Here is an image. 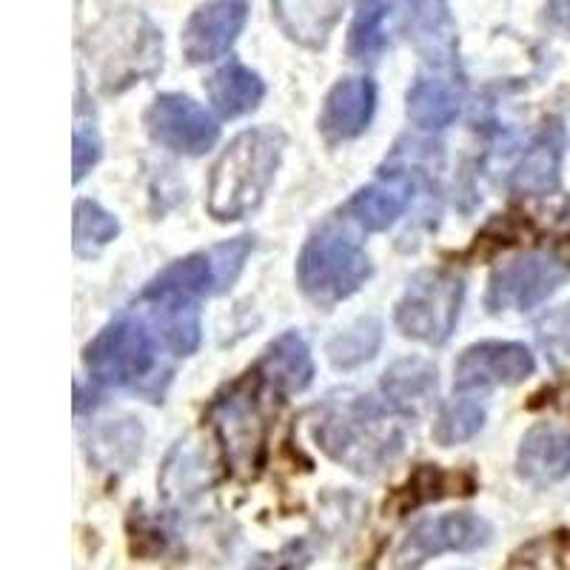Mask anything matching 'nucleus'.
<instances>
[{
    "label": "nucleus",
    "instance_id": "f3484780",
    "mask_svg": "<svg viewBox=\"0 0 570 570\" xmlns=\"http://www.w3.org/2000/svg\"><path fill=\"white\" fill-rule=\"evenodd\" d=\"M345 0H274L279 29L308 49H320L337 27Z\"/></svg>",
    "mask_w": 570,
    "mask_h": 570
},
{
    "label": "nucleus",
    "instance_id": "1a4fd4ad",
    "mask_svg": "<svg viewBox=\"0 0 570 570\" xmlns=\"http://www.w3.org/2000/svg\"><path fill=\"white\" fill-rule=\"evenodd\" d=\"M146 126L160 146L188 157L206 155L220 137V126L214 124V117L188 95H175V91L160 95L149 106Z\"/></svg>",
    "mask_w": 570,
    "mask_h": 570
},
{
    "label": "nucleus",
    "instance_id": "393cba45",
    "mask_svg": "<svg viewBox=\"0 0 570 570\" xmlns=\"http://www.w3.org/2000/svg\"><path fill=\"white\" fill-rule=\"evenodd\" d=\"M380 340H383V325L376 320H360L351 328H345L343 334L328 343V356L331 363L337 368H354V365H363L365 360L376 354L380 348Z\"/></svg>",
    "mask_w": 570,
    "mask_h": 570
},
{
    "label": "nucleus",
    "instance_id": "ddd939ff",
    "mask_svg": "<svg viewBox=\"0 0 570 570\" xmlns=\"http://www.w3.org/2000/svg\"><path fill=\"white\" fill-rule=\"evenodd\" d=\"M376 109V86L368 78L340 80L325 98L323 115H320V131L325 140L343 142L363 135L368 129Z\"/></svg>",
    "mask_w": 570,
    "mask_h": 570
},
{
    "label": "nucleus",
    "instance_id": "4be33fe9",
    "mask_svg": "<svg viewBox=\"0 0 570 570\" xmlns=\"http://www.w3.org/2000/svg\"><path fill=\"white\" fill-rule=\"evenodd\" d=\"M385 20H389L385 0H356V12L348 32V55L356 63H371L383 55V49L389 46Z\"/></svg>",
    "mask_w": 570,
    "mask_h": 570
},
{
    "label": "nucleus",
    "instance_id": "412c9836",
    "mask_svg": "<svg viewBox=\"0 0 570 570\" xmlns=\"http://www.w3.org/2000/svg\"><path fill=\"white\" fill-rule=\"evenodd\" d=\"M460 115V95L448 80L420 78L409 89V117L420 129H445Z\"/></svg>",
    "mask_w": 570,
    "mask_h": 570
},
{
    "label": "nucleus",
    "instance_id": "f257e3e1",
    "mask_svg": "<svg viewBox=\"0 0 570 570\" xmlns=\"http://www.w3.org/2000/svg\"><path fill=\"white\" fill-rule=\"evenodd\" d=\"M394 414L368 396H340L317 416L314 436L331 460L356 473H374L402 451V428Z\"/></svg>",
    "mask_w": 570,
    "mask_h": 570
},
{
    "label": "nucleus",
    "instance_id": "f03ea898",
    "mask_svg": "<svg viewBox=\"0 0 570 570\" xmlns=\"http://www.w3.org/2000/svg\"><path fill=\"white\" fill-rule=\"evenodd\" d=\"M285 151V135L274 126L248 129L228 142L208 180V212L214 220H243L263 203Z\"/></svg>",
    "mask_w": 570,
    "mask_h": 570
},
{
    "label": "nucleus",
    "instance_id": "423d86ee",
    "mask_svg": "<svg viewBox=\"0 0 570 570\" xmlns=\"http://www.w3.org/2000/svg\"><path fill=\"white\" fill-rule=\"evenodd\" d=\"M212 422L220 434L226 448L228 465L237 473H254L263 454V440H266V420L259 411L257 383L243 380L232 385L226 394H220L212 405Z\"/></svg>",
    "mask_w": 570,
    "mask_h": 570
},
{
    "label": "nucleus",
    "instance_id": "c85d7f7f",
    "mask_svg": "<svg viewBox=\"0 0 570 570\" xmlns=\"http://www.w3.org/2000/svg\"><path fill=\"white\" fill-rule=\"evenodd\" d=\"M544 20H548V27L559 29V32H570V0H548Z\"/></svg>",
    "mask_w": 570,
    "mask_h": 570
},
{
    "label": "nucleus",
    "instance_id": "6e6552de",
    "mask_svg": "<svg viewBox=\"0 0 570 570\" xmlns=\"http://www.w3.org/2000/svg\"><path fill=\"white\" fill-rule=\"evenodd\" d=\"M493 528L476 513H442L416 522L396 548V570H416L440 553H471L491 542Z\"/></svg>",
    "mask_w": 570,
    "mask_h": 570
},
{
    "label": "nucleus",
    "instance_id": "9b49d317",
    "mask_svg": "<svg viewBox=\"0 0 570 570\" xmlns=\"http://www.w3.org/2000/svg\"><path fill=\"white\" fill-rule=\"evenodd\" d=\"M246 0H212L188 18L183 29V55L188 63H212L237 43L246 29Z\"/></svg>",
    "mask_w": 570,
    "mask_h": 570
},
{
    "label": "nucleus",
    "instance_id": "a211bd4d",
    "mask_svg": "<svg viewBox=\"0 0 570 570\" xmlns=\"http://www.w3.org/2000/svg\"><path fill=\"white\" fill-rule=\"evenodd\" d=\"M383 394L389 400L391 411L402 416L420 414L431 405L436 394V368L428 360H402L391 365L383 376Z\"/></svg>",
    "mask_w": 570,
    "mask_h": 570
},
{
    "label": "nucleus",
    "instance_id": "4468645a",
    "mask_svg": "<svg viewBox=\"0 0 570 570\" xmlns=\"http://www.w3.org/2000/svg\"><path fill=\"white\" fill-rule=\"evenodd\" d=\"M519 476L531 485L544 488L564 480L570 473V431L568 428L544 425L531 428L519 445L517 456Z\"/></svg>",
    "mask_w": 570,
    "mask_h": 570
},
{
    "label": "nucleus",
    "instance_id": "bb28decb",
    "mask_svg": "<svg viewBox=\"0 0 570 570\" xmlns=\"http://www.w3.org/2000/svg\"><path fill=\"white\" fill-rule=\"evenodd\" d=\"M537 340L551 365L562 368L570 363V308H553L537 320Z\"/></svg>",
    "mask_w": 570,
    "mask_h": 570
},
{
    "label": "nucleus",
    "instance_id": "cd10ccee",
    "mask_svg": "<svg viewBox=\"0 0 570 570\" xmlns=\"http://www.w3.org/2000/svg\"><path fill=\"white\" fill-rule=\"evenodd\" d=\"M104 155V146H100V137L95 135V129H83V124H78L75 129V140H71V169H75V183L83 180L91 171V166L100 160Z\"/></svg>",
    "mask_w": 570,
    "mask_h": 570
},
{
    "label": "nucleus",
    "instance_id": "20e7f679",
    "mask_svg": "<svg viewBox=\"0 0 570 570\" xmlns=\"http://www.w3.org/2000/svg\"><path fill=\"white\" fill-rule=\"evenodd\" d=\"M371 277L365 248L337 226H325L305 243L297 263V279L305 297L320 305H334L360 292Z\"/></svg>",
    "mask_w": 570,
    "mask_h": 570
},
{
    "label": "nucleus",
    "instance_id": "5701e85b",
    "mask_svg": "<svg viewBox=\"0 0 570 570\" xmlns=\"http://www.w3.org/2000/svg\"><path fill=\"white\" fill-rule=\"evenodd\" d=\"M140 440L142 431L140 425H135L131 420L120 422H106L100 425L89 440V454L95 456V462L109 471H120V468L131 465L135 456L140 454Z\"/></svg>",
    "mask_w": 570,
    "mask_h": 570
},
{
    "label": "nucleus",
    "instance_id": "aec40b11",
    "mask_svg": "<svg viewBox=\"0 0 570 570\" xmlns=\"http://www.w3.org/2000/svg\"><path fill=\"white\" fill-rule=\"evenodd\" d=\"M208 98L217 115L232 120L257 109L259 100L266 98V83L243 63H228L208 78Z\"/></svg>",
    "mask_w": 570,
    "mask_h": 570
},
{
    "label": "nucleus",
    "instance_id": "0eeeda50",
    "mask_svg": "<svg viewBox=\"0 0 570 570\" xmlns=\"http://www.w3.org/2000/svg\"><path fill=\"white\" fill-rule=\"evenodd\" d=\"M570 277V266L562 257L548 252H531L499 266L488 283V308L491 312H528L542 299L551 297Z\"/></svg>",
    "mask_w": 570,
    "mask_h": 570
},
{
    "label": "nucleus",
    "instance_id": "6ab92c4d",
    "mask_svg": "<svg viewBox=\"0 0 570 570\" xmlns=\"http://www.w3.org/2000/svg\"><path fill=\"white\" fill-rule=\"evenodd\" d=\"M259 374L266 376L268 383L283 391V394L305 391L312 385L314 376L312 351H308L299 334L288 331V334H283V337L268 345L266 354H263V363H259Z\"/></svg>",
    "mask_w": 570,
    "mask_h": 570
},
{
    "label": "nucleus",
    "instance_id": "7ed1b4c3",
    "mask_svg": "<svg viewBox=\"0 0 570 570\" xmlns=\"http://www.w3.org/2000/svg\"><path fill=\"white\" fill-rule=\"evenodd\" d=\"M142 317H120L100 331L86 348V365L95 380L115 389H131L160 402L171 368L163 365V340Z\"/></svg>",
    "mask_w": 570,
    "mask_h": 570
},
{
    "label": "nucleus",
    "instance_id": "f8f14e48",
    "mask_svg": "<svg viewBox=\"0 0 570 570\" xmlns=\"http://www.w3.org/2000/svg\"><path fill=\"white\" fill-rule=\"evenodd\" d=\"M140 317L175 356L195 354L200 345V308L195 297L149 285L140 297Z\"/></svg>",
    "mask_w": 570,
    "mask_h": 570
},
{
    "label": "nucleus",
    "instance_id": "b1692460",
    "mask_svg": "<svg viewBox=\"0 0 570 570\" xmlns=\"http://www.w3.org/2000/svg\"><path fill=\"white\" fill-rule=\"evenodd\" d=\"M117 232H120L117 220L106 212V208H100L98 203H91V200L75 203L71 237H75V252H78L80 257L98 254L100 248H106L111 240H115Z\"/></svg>",
    "mask_w": 570,
    "mask_h": 570
},
{
    "label": "nucleus",
    "instance_id": "39448f33",
    "mask_svg": "<svg viewBox=\"0 0 570 570\" xmlns=\"http://www.w3.org/2000/svg\"><path fill=\"white\" fill-rule=\"evenodd\" d=\"M465 283L454 272H420L396 303V328L411 340L442 345L454 334L460 320Z\"/></svg>",
    "mask_w": 570,
    "mask_h": 570
},
{
    "label": "nucleus",
    "instance_id": "dca6fc26",
    "mask_svg": "<svg viewBox=\"0 0 570 570\" xmlns=\"http://www.w3.org/2000/svg\"><path fill=\"white\" fill-rule=\"evenodd\" d=\"M414 200V183L405 175H385L383 180L360 188L345 206V214L365 232H385L400 220Z\"/></svg>",
    "mask_w": 570,
    "mask_h": 570
},
{
    "label": "nucleus",
    "instance_id": "a878e982",
    "mask_svg": "<svg viewBox=\"0 0 570 570\" xmlns=\"http://www.w3.org/2000/svg\"><path fill=\"white\" fill-rule=\"evenodd\" d=\"M485 425V409L476 400H454L442 405L434 425V440L440 445H456L476 436Z\"/></svg>",
    "mask_w": 570,
    "mask_h": 570
},
{
    "label": "nucleus",
    "instance_id": "2eb2a0df",
    "mask_svg": "<svg viewBox=\"0 0 570 570\" xmlns=\"http://www.w3.org/2000/svg\"><path fill=\"white\" fill-rule=\"evenodd\" d=\"M564 126L559 120L544 124L542 131L533 137L528 151L522 155L519 166L513 169L511 186L519 195L542 197L559 188V175H562L564 157Z\"/></svg>",
    "mask_w": 570,
    "mask_h": 570
},
{
    "label": "nucleus",
    "instance_id": "9d476101",
    "mask_svg": "<svg viewBox=\"0 0 570 570\" xmlns=\"http://www.w3.org/2000/svg\"><path fill=\"white\" fill-rule=\"evenodd\" d=\"M537 363L522 343H476L462 351L454 368L460 391L491 389V385H517L533 374Z\"/></svg>",
    "mask_w": 570,
    "mask_h": 570
}]
</instances>
